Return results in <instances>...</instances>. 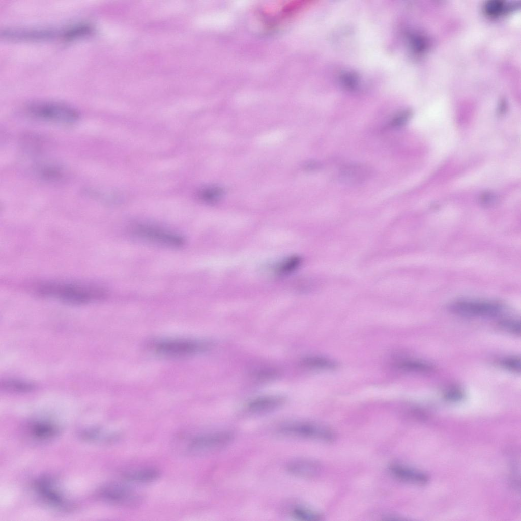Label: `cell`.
I'll return each mask as SVG.
<instances>
[{
    "mask_svg": "<svg viewBox=\"0 0 521 521\" xmlns=\"http://www.w3.org/2000/svg\"><path fill=\"white\" fill-rule=\"evenodd\" d=\"M38 295L53 298L73 305H82L97 301L106 296L102 288L92 284L79 282L48 281L37 285Z\"/></svg>",
    "mask_w": 521,
    "mask_h": 521,
    "instance_id": "6da1fadb",
    "label": "cell"
},
{
    "mask_svg": "<svg viewBox=\"0 0 521 521\" xmlns=\"http://www.w3.org/2000/svg\"><path fill=\"white\" fill-rule=\"evenodd\" d=\"M27 109L31 115L37 118L62 124L74 123L79 117L75 109L60 102H33L27 105Z\"/></svg>",
    "mask_w": 521,
    "mask_h": 521,
    "instance_id": "7a4b0ae2",
    "label": "cell"
},
{
    "mask_svg": "<svg viewBox=\"0 0 521 521\" xmlns=\"http://www.w3.org/2000/svg\"><path fill=\"white\" fill-rule=\"evenodd\" d=\"M209 344L206 342L190 339H172L163 340L154 343L156 352L171 357L190 356L206 350Z\"/></svg>",
    "mask_w": 521,
    "mask_h": 521,
    "instance_id": "3957f363",
    "label": "cell"
},
{
    "mask_svg": "<svg viewBox=\"0 0 521 521\" xmlns=\"http://www.w3.org/2000/svg\"><path fill=\"white\" fill-rule=\"evenodd\" d=\"M450 308L457 315L473 317L495 316L502 310L499 303L484 300H460L452 303Z\"/></svg>",
    "mask_w": 521,
    "mask_h": 521,
    "instance_id": "277c9868",
    "label": "cell"
},
{
    "mask_svg": "<svg viewBox=\"0 0 521 521\" xmlns=\"http://www.w3.org/2000/svg\"><path fill=\"white\" fill-rule=\"evenodd\" d=\"M132 233L143 240L165 246L177 248L185 244V239L181 236L152 226H136L133 229Z\"/></svg>",
    "mask_w": 521,
    "mask_h": 521,
    "instance_id": "5b68a950",
    "label": "cell"
},
{
    "mask_svg": "<svg viewBox=\"0 0 521 521\" xmlns=\"http://www.w3.org/2000/svg\"><path fill=\"white\" fill-rule=\"evenodd\" d=\"M104 501L115 505L133 506L138 505L141 497L127 486L111 483L104 486L99 491Z\"/></svg>",
    "mask_w": 521,
    "mask_h": 521,
    "instance_id": "8992f818",
    "label": "cell"
},
{
    "mask_svg": "<svg viewBox=\"0 0 521 521\" xmlns=\"http://www.w3.org/2000/svg\"><path fill=\"white\" fill-rule=\"evenodd\" d=\"M62 30L50 28H11L2 30L1 36L13 41H38L62 38Z\"/></svg>",
    "mask_w": 521,
    "mask_h": 521,
    "instance_id": "52a82bcc",
    "label": "cell"
},
{
    "mask_svg": "<svg viewBox=\"0 0 521 521\" xmlns=\"http://www.w3.org/2000/svg\"><path fill=\"white\" fill-rule=\"evenodd\" d=\"M34 488L39 496L53 507L62 510L69 509L71 505L55 485V481L47 476L38 479L34 483Z\"/></svg>",
    "mask_w": 521,
    "mask_h": 521,
    "instance_id": "ba28073f",
    "label": "cell"
},
{
    "mask_svg": "<svg viewBox=\"0 0 521 521\" xmlns=\"http://www.w3.org/2000/svg\"><path fill=\"white\" fill-rule=\"evenodd\" d=\"M281 432L284 434L331 441L335 439V434L330 429L310 423H293L283 426Z\"/></svg>",
    "mask_w": 521,
    "mask_h": 521,
    "instance_id": "9c48e42d",
    "label": "cell"
},
{
    "mask_svg": "<svg viewBox=\"0 0 521 521\" xmlns=\"http://www.w3.org/2000/svg\"><path fill=\"white\" fill-rule=\"evenodd\" d=\"M233 439L229 432H218L197 436L190 440L188 448L193 451H204L224 447Z\"/></svg>",
    "mask_w": 521,
    "mask_h": 521,
    "instance_id": "30bf717a",
    "label": "cell"
},
{
    "mask_svg": "<svg viewBox=\"0 0 521 521\" xmlns=\"http://www.w3.org/2000/svg\"><path fill=\"white\" fill-rule=\"evenodd\" d=\"M288 472L297 477L310 478L316 476L321 470L319 462L307 459H298L290 461L286 466Z\"/></svg>",
    "mask_w": 521,
    "mask_h": 521,
    "instance_id": "8fae6325",
    "label": "cell"
},
{
    "mask_svg": "<svg viewBox=\"0 0 521 521\" xmlns=\"http://www.w3.org/2000/svg\"><path fill=\"white\" fill-rule=\"evenodd\" d=\"M392 474L401 480L410 483L424 484L428 478L424 473L398 464H392L389 466Z\"/></svg>",
    "mask_w": 521,
    "mask_h": 521,
    "instance_id": "7c38bea8",
    "label": "cell"
},
{
    "mask_svg": "<svg viewBox=\"0 0 521 521\" xmlns=\"http://www.w3.org/2000/svg\"><path fill=\"white\" fill-rule=\"evenodd\" d=\"M284 398L280 396H268L257 398L250 401L247 406L249 411L260 413L274 410L283 404Z\"/></svg>",
    "mask_w": 521,
    "mask_h": 521,
    "instance_id": "4fadbf2b",
    "label": "cell"
},
{
    "mask_svg": "<svg viewBox=\"0 0 521 521\" xmlns=\"http://www.w3.org/2000/svg\"><path fill=\"white\" fill-rule=\"evenodd\" d=\"M370 173L369 168L364 165L350 164L344 167L341 171V178L348 183H358L365 180Z\"/></svg>",
    "mask_w": 521,
    "mask_h": 521,
    "instance_id": "5bb4252c",
    "label": "cell"
},
{
    "mask_svg": "<svg viewBox=\"0 0 521 521\" xmlns=\"http://www.w3.org/2000/svg\"><path fill=\"white\" fill-rule=\"evenodd\" d=\"M160 475V471L156 468H145L125 472L123 476L127 481L144 483L156 480Z\"/></svg>",
    "mask_w": 521,
    "mask_h": 521,
    "instance_id": "9a60e30c",
    "label": "cell"
},
{
    "mask_svg": "<svg viewBox=\"0 0 521 521\" xmlns=\"http://www.w3.org/2000/svg\"><path fill=\"white\" fill-rule=\"evenodd\" d=\"M31 434L40 440H47L56 436L59 432L57 425L50 422L37 421L30 426Z\"/></svg>",
    "mask_w": 521,
    "mask_h": 521,
    "instance_id": "2e32d148",
    "label": "cell"
},
{
    "mask_svg": "<svg viewBox=\"0 0 521 521\" xmlns=\"http://www.w3.org/2000/svg\"><path fill=\"white\" fill-rule=\"evenodd\" d=\"M224 194L223 190L217 186H208L201 188L197 193V197L201 201L213 204L219 201Z\"/></svg>",
    "mask_w": 521,
    "mask_h": 521,
    "instance_id": "e0dca14e",
    "label": "cell"
},
{
    "mask_svg": "<svg viewBox=\"0 0 521 521\" xmlns=\"http://www.w3.org/2000/svg\"><path fill=\"white\" fill-rule=\"evenodd\" d=\"M93 31L91 25L86 23L75 24L63 30L62 38L65 40H73L86 36Z\"/></svg>",
    "mask_w": 521,
    "mask_h": 521,
    "instance_id": "ac0fdd59",
    "label": "cell"
},
{
    "mask_svg": "<svg viewBox=\"0 0 521 521\" xmlns=\"http://www.w3.org/2000/svg\"><path fill=\"white\" fill-rule=\"evenodd\" d=\"M302 363L304 366L312 369H333L337 366L334 361L318 356L305 357L302 360Z\"/></svg>",
    "mask_w": 521,
    "mask_h": 521,
    "instance_id": "d6986e66",
    "label": "cell"
},
{
    "mask_svg": "<svg viewBox=\"0 0 521 521\" xmlns=\"http://www.w3.org/2000/svg\"><path fill=\"white\" fill-rule=\"evenodd\" d=\"M301 263V259L298 256L287 257L277 265L275 273L280 276L288 275L296 270Z\"/></svg>",
    "mask_w": 521,
    "mask_h": 521,
    "instance_id": "ffe728a7",
    "label": "cell"
},
{
    "mask_svg": "<svg viewBox=\"0 0 521 521\" xmlns=\"http://www.w3.org/2000/svg\"><path fill=\"white\" fill-rule=\"evenodd\" d=\"M399 368L406 371L425 372L430 371L432 366L424 362L416 360H405L398 364Z\"/></svg>",
    "mask_w": 521,
    "mask_h": 521,
    "instance_id": "44dd1931",
    "label": "cell"
},
{
    "mask_svg": "<svg viewBox=\"0 0 521 521\" xmlns=\"http://www.w3.org/2000/svg\"><path fill=\"white\" fill-rule=\"evenodd\" d=\"M294 518L305 521H316L321 519V516L317 513L302 507H296L291 512Z\"/></svg>",
    "mask_w": 521,
    "mask_h": 521,
    "instance_id": "7402d4cb",
    "label": "cell"
},
{
    "mask_svg": "<svg viewBox=\"0 0 521 521\" xmlns=\"http://www.w3.org/2000/svg\"><path fill=\"white\" fill-rule=\"evenodd\" d=\"M2 386L5 390L14 392H28L34 388V386L30 383L14 380L5 381Z\"/></svg>",
    "mask_w": 521,
    "mask_h": 521,
    "instance_id": "603a6c76",
    "label": "cell"
},
{
    "mask_svg": "<svg viewBox=\"0 0 521 521\" xmlns=\"http://www.w3.org/2000/svg\"><path fill=\"white\" fill-rule=\"evenodd\" d=\"M504 8V4L499 1H489L485 5V12L491 16H496L500 14L503 12Z\"/></svg>",
    "mask_w": 521,
    "mask_h": 521,
    "instance_id": "cb8c5ba5",
    "label": "cell"
},
{
    "mask_svg": "<svg viewBox=\"0 0 521 521\" xmlns=\"http://www.w3.org/2000/svg\"><path fill=\"white\" fill-rule=\"evenodd\" d=\"M411 112L409 110H402L394 115L390 122V126L399 127L404 125L411 116Z\"/></svg>",
    "mask_w": 521,
    "mask_h": 521,
    "instance_id": "d4e9b609",
    "label": "cell"
},
{
    "mask_svg": "<svg viewBox=\"0 0 521 521\" xmlns=\"http://www.w3.org/2000/svg\"><path fill=\"white\" fill-rule=\"evenodd\" d=\"M501 365L505 369L513 372H520V360L517 357H510L501 361Z\"/></svg>",
    "mask_w": 521,
    "mask_h": 521,
    "instance_id": "484cf974",
    "label": "cell"
},
{
    "mask_svg": "<svg viewBox=\"0 0 521 521\" xmlns=\"http://www.w3.org/2000/svg\"><path fill=\"white\" fill-rule=\"evenodd\" d=\"M499 324L502 328L507 332L516 335L520 334V325L519 321L507 319L502 321Z\"/></svg>",
    "mask_w": 521,
    "mask_h": 521,
    "instance_id": "4316f807",
    "label": "cell"
},
{
    "mask_svg": "<svg viewBox=\"0 0 521 521\" xmlns=\"http://www.w3.org/2000/svg\"><path fill=\"white\" fill-rule=\"evenodd\" d=\"M444 396L445 399L451 402L459 401L464 398L463 392L460 390L456 388H451L447 390Z\"/></svg>",
    "mask_w": 521,
    "mask_h": 521,
    "instance_id": "83f0119b",
    "label": "cell"
},
{
    "mask_svg": "<svg viewBox=\"0 0 521 521\" xmlns=\"http://www.w3.org/2000/svg\"><path fill=\"white\" fill-rule=\"evenodd\" d=\"M495 196L488 192L483 194L480 197L481 202L484 205H488L494 201Z\"/></svg>",
    "mask_w": 521,
    "mask_h": 521,
    "instance_id": "f1b7e54d",
    "label": "cell"
}]
</instances>
